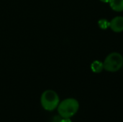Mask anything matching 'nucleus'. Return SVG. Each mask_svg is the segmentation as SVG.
Wrapping results in <instances>:
<instances>
[{
	"mask_svg": "<svg viewBox=\"0 0 123 122\" xmlns=\"http://www.w3.org/2000/svg\"><path fill=\"white\" fill-rule=\"evenodd\" d=\"M102 2H104V3H109L110 0H100Z\"/></svg>",
	"mask_w": 123,
	"mask_h": 122,
	"instance_id": "1a4fd4ad",
	"label": "nucleus"
},
{
	"mask_svg": "<svg viewBox=\"0 0 123 122\" xmlns=\"http://www.w3.org/2000/svg\"><path fill=\"white\" fill-rule=\"evenodd\" d=\"M59 103V96L58 93L53 90H46L41 95V106L45 110L48 111H51L57 109Z\"/></svg>",
	"mask_w": 123,
	"mask_h": 122,
	"instance_id": "f03ea898",
	"label": "nucleus"
},
{
	"mask_svg": "<svg viewBox=\"0 0 123 122\" xmlns=\"http://www.w3.org/2000/svg\"><path fill=\"white\" fill-rule=\"evenodd\" d=\"M60 122H72L70 119H66V118H62V119L60 120Z\"/></svg>",
	"mask_w": 123,
	"mask_h": 122,
	"instance_id": "6e6552de",
	"label": "nucleus"
},
{
	"mask_svg": "<svg viewBox=\"0 0 123 122\" xmlns=\"http://www.w3.org/2000/svg\"><path fill=\"white\" fill-rule=\"evenodd\" d=\"M91 69L95 73H99L104 70V64L99 60H95L91 64Z\"/></svg>",
	"mask_w": 123,
	"mask_h": 122,
	"instance_id": "423d86ee",
	"label": "nucleus"
},
{
	"mask_svg": "<svg viewBox=\"0 0 123 122\" xmlns=\"http://www.w3.org/2000/svg\"><path fill=\"white\" fill-rule=\"evenodd\" d=\"M110 24V22L108 20H107L106 19H101L98 22L99 27L102 29H107V28H109Z\"/></svg>",
	"mask_w": 123,
	"mask_h": 122,
	"instance_id": "0eeeda50",
	"label": "nucleus"
},
{
	"mask_svg": "<svg viewBox=\"0 0 123 122\" xmlns=\"http://www.w3.org/2000/svg\"><path fill=\"white\" fill-rule=\"evenodd\" d=\"M79 103L74 98H68L61 101L57 107L58 113L61 118L70 119L79 111Z\"/></svg>",
	"mask_w": 123,
	"mask_h": 122,
	"instance_id": "f257e3e1",
	"label": "nucleus"
},
{
	"mask_svg": "<svg viewBox=\"0 0 123 122\" xmlns=\"http://www.w3.org/2000/svg\"><path fill=\"white\" fill-rule=\"evenodd\" d=\"M110 7L116 12L123 11V0H110Z\"/></svg>",
	"mask_w": 123,
	"mask_h": 122,
	"instance_id": "39448f33",
	"label": "nucleus"
},
{
	"mask_svg": "<svg viewBox=\"0 0 123 122\" xmlns=\"http://www.w3.org/2000/svg\"><path fill=\"white\" fill-rule=\"evenodd\" d=\"M110 28L112 31L115 32H121L123 31V17H115L110 22Z\"/></svg>",
	"mask_w": 123,
	"mask_h": 122,
	"instance_id": "20e7f679",
	"label": "nucleus"
},
{
	"mask_svg": "<svg viewBox=\"0 0 123 122\" xmlns=\"http://www.w3.org/2000/svg\"><path fill=\"white\" fill-rule=\"evenodd\" d=\"M104 69L108 72H117L123 65V55L117 52L109 54L103 62Z\"/></svg>",
	"mask_w": 123,
	"mask_h": 122,
	"instance_id": "7ed1b4c3",
	"label": "nucleus"
}]
</instances>
